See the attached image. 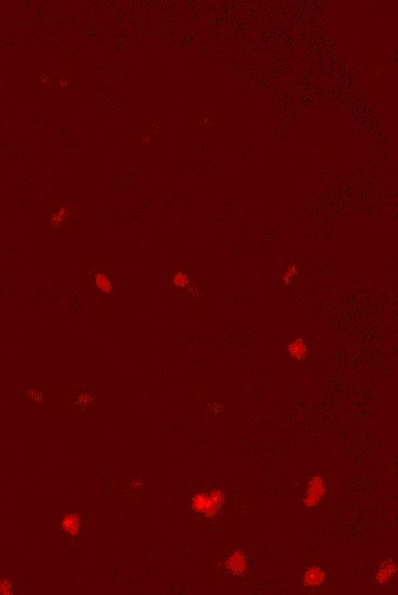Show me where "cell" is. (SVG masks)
Returning <instances> with one entry per match:
<instances>
[{"mask_svg": "<svg viewBox=\"0 0 398 595\" xmlns=\"http://www.w3.org/2000/svg\"><path fill=\"white\" fill-rule=\"evenodd\" d=\"M290 352L294 357L303 356L304 353H305V347H304L303 343H301V341H299V343H293L290 347Z\"/></svg>", "mask_w": 398, "mask_h": 595, "instance_id": "3", "label": "cell"}, {"mask_svg": "<svg viewBox=\"0 0 398 595\" xmlns=\"http://www.w3.org/2000/svg\"><path fill=\"white\" fill-rule=\"evenodd\" d=\"M323 578H324V574L322 573L321 570L318 569H311L309 570L307 573V576H305V582L308 584H321L323 582Z\"/></svg>", "mask_w": 398, "mask_h": 595, "instance_id": "2", "label": "cell"}, {"mask_svg": "<svg viewBox=\"0 0 398 595\" xmlns=\"http://www.w3.org/2000/svg\"><path fill=\"white\" fill-rule=\"evenodd\" d=\"M323 492H324V487H323L322 479L321 481H312L311 488H310L308 497L305 500H310L311 501L310 502V505H312V500H317L318 498L322 496Z\"/></svg>", "mask_w": 398, "mask_h": 595, "instance_id": "1", "label": "cell"}]
</instances>
